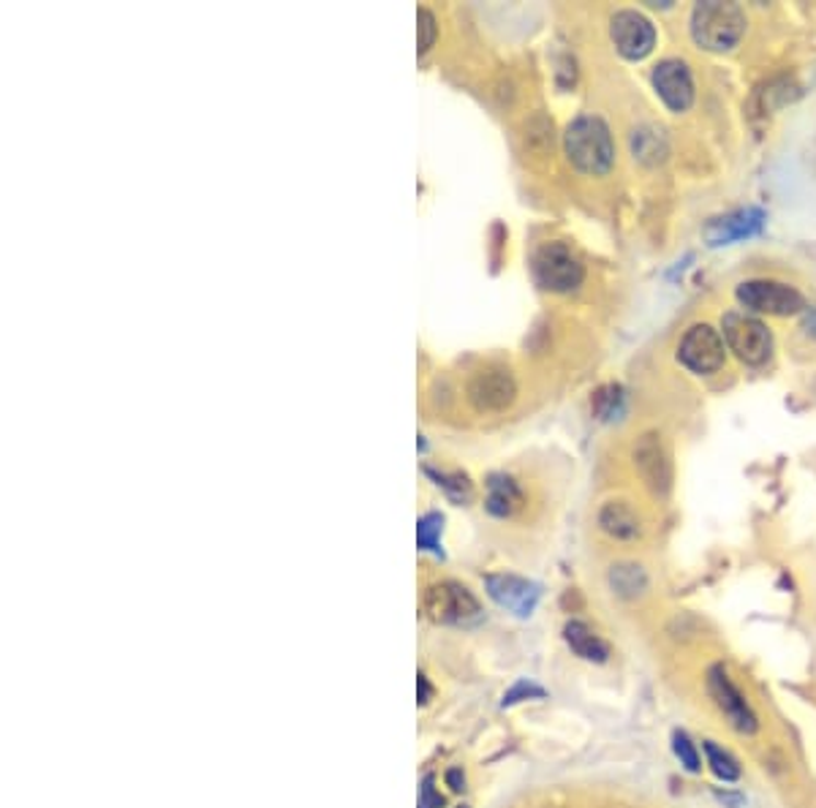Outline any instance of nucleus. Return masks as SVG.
Listing matches in <instances>:
<instances>
[{
	"mask_svg": "<svg viewBox=\"0 0 816 808\" xmlns=\"http://www.w3.org/2000/svg\"><path fill=\"white\" fill-rule=\"evenodd\" d=\"M563 148H567L569 161L585 175H607L613 169L615 144L610 128L599 117L583 115L569 122L563 133Z\"/></svg>",
	"mask_w": 816,
	"mask_h": 808,
	"instance_id": "nucleus-1",
	"label": "nucleus"
},
{
	"mask_svg": "<svg viewBox=\"0 0 816 808\" xmlns=\"http://www.w3.org/2000/svg\"><path fill=\"white\" fill-rule=\"evenodd\" d=\"M746 33V14L737 3H721V0H706L695 5L691 14V36L702 49L724 52L732 49Z\"/></svg>",
	"mask_w": 816,
	"mask_h": 808,
	"instance_id": "nucleus-2",
	"label": "nucleus"
},
{
	"mask_svg": "<svg viewBox=\"0 0 816 808\" xmlns=\"http://www.w3.org/2000/svg\"><path fill=\"white\" fill-rule=\"evenodd\" d=\"M708 694H711L715 711L724 716V722L735 729L737 735H751L759 733V716L751 707V702L746 700V694L737 689V683L732 681L730 670L724 665H713L706 676Z\"/></svg>",
	"mask_w": 816,
	"mask_h": 808,
	"instance_id": "nucleus-3",
	"label": "nucleus"
},
{
	"mask_svg": "<svg viewBox=\"0 0 816 808\" xmlns=\"http://www.w3.org/2000/svg\"><path fill=\"white\" fill-rule=\"evenodd\" d=\"M422 612L433 623H471L482 616V607L466 585L444 579L424 588Z\"/></svg>",
	"mask_w": 816,
	"mask_h": 808,
	"instance_id": "nucleus-4",
	"label": "nucleus"
},
{
	"mask_svg": "<svg viewBox=\"0 0 816 808\" xmlns=\"http://www.w3.org/2000/svg\"><path fill=\"white\" fill-rule=\"evenodd\" d=\"M534 276L547 292L567 294L583 283L585 270L578 256L563 243H547L534 256Z\"/></svg>",
	"mask_w": 816,
	"mask_h": 808,
	"instance_id": "nucleus-5",
	"label": "nucleus"
},
{
	"mask_svg": "<svg viewBox=\"0 0 816 808\" xmlns=\"http://www.w3.org/2000/svg\"><path fill=\"white\" fill-rule=\"evenodd\" d=\"M724 338L730 351H735L737 360L746 365H762L773 354V336L759 319L746 314L724 316Z\"/></svg>",
	"mask_w": 816,
	"mask_h": 808,
	"instance_id": "nucleus-6",
	"label": "nucleus"
},
{
	"mask_svg": "<svg viewBox=\"0 0 816 808\" xmlns=\"http://www.w3.org/2000/svg\"><path fill=\"white\" fill-rule=\"evenodd\" d=\"M468 403L477 411H504L514 403L517 395V384L510 367L488 365L471 376L466 387Z\"/></svg>",
	"mask_w": 816,
	"mask_h": 808,
	"instance_id": "nucleus-7",
	"label": "nucleus"
},
{
	"mask_svg": "<svg viewBox=\"0 0 816 808\" xmlns=\"http://www.w3.org/2000/svg\"><path fill=\"white\" fill-rule=\"evenodd\" d=\"M737 300L748 311L770 316H795L803 311V297L797 289L779 281H746L737 286Z\"/></svg>",
	"mask_w": 816,
	"mask_h": 808,
	"instance_id": "nucleus-8",
	"label": "nucleus"
},
{
	"mask_svg": "<svg viewBox=\"0 0 816 808\" xmlns=\"http://www.w3.org/2000/svg\"><path fill=\"white\" fill-rule=\"evenodd\" d=\"M634 466L653 495H667L673 488V462L658 433H645L634 447Z\"/></svg>",
	"mask_w": 816,
	"mask_h": 808,
	"instance_id": "nucleus-9",
	"label": "nucleus"
},
{
	"mask_svg": "<svg viewBox=\"0 0 816 808\" xmlns=\"http://www.w3.org/2000/svg\"><path fill=\"white\" fill-rule=\"evenodd\" d=\"M678 360L691 373H715L724 365V338L711 325H695L680 341Z\"/></svg>",
	"mask_w": 816,
	"mask_h": 808,
	"instance_id": "nucleus-10",
	"label": "nucleus"
},
{
	"mask_svg": "<svg viewBox=\"0 0 816 808\" xmlns=\"http://www.w3.org/2000/svg\"><path fill=\"white\" fill-rule=\"evenodd\" d=\"M610 33L618 52L629 60L648 58L656 47V31H653L651 20L637 14V11H618L613 16Z\"/></svg>",
	"mask_w": 816,
	"mask_h": 808,
	"instance_id": "nucleus-11",
	"label": "nucleus"
},
{
	"mask_svg": "<svg viewBox=\"0 0 816 808\" xmlns=\"http://www.w3.org/2000/svg\"><path fill=\"white\" fill-rule=\"evenodd\" d=\"M653 87L673 113H686L695 104V80L684 60H662L653 69Z\"/></svg>",
	"mask_w": 816,
	"mask_h": 808,
	"instance_id": "nucleus-12",
	"label": "nucleus"
},
{
	"mask_svg": "<svg viewBox=\"0 0 816 808\" xmlns=\"http://www.w3.org/2000/svg\"><path fill=\"white\" fill-rule=\"evenodd\" d=\"M488 594L496 605L514 612L520 618H528L539 601V585L517 575H488L485 577Z\"/></svg>",
	"mask_w": 816,
	"mask_h": 808,
	"instance_id": "nucleus-13",
	"label": "nucleus"
},
{
	"mask_svg": "<svg viewBox=\"0 0 816 808\" xmlns=\"http://www.w3.org/2000/svg\"><path fill=\"white\" fill-rule=\"evenodd\" d=\"M563 640H567L572 654L580 656V659L596 661V665H605V661L610 659V645H607L588 623L569 621L567 627H563Z\"/></svg>",
	"mask_w": 816,
	"mask_h": 808,
	"instance_id": "nucleus-14",
	"label": "nucleus"
},
{
	"mask_svg": "<svg viewBox=\"0 0 816 808\" xmlns=\"http://www.w3.org/2000/svg\"><path fill=\"white\" fill-rule=\"evenodd\" d=\"M599 526L607 537L620 539V542H631L642 534L640 517L626 501H607L599 510Z\"/></svg>",
	"mask_w": 816,
	"mask_h": 808,
	"instance_id": "nucleus-15",
	"label": "nucleus"
},
{
	"mask_svg": "<svg viewBox=\"0 0 816 808\" xmlns=\"http://www.w3.org/2000/svg\"><path fill=\"white\" fill-rule=\"evenodd\" d=\"M759 226H762V215L757 210H741V213L713 221L706 234L711 245H726L741 237H751V234L759 232Z\"/></svg>",
	"mask_w": 816,
	"mask_h": 808,
	"instance_id": "nucleus-16",
	"label": "nucleus"
},
{
	"mask_svg": "<svg viewBox=\"0 0 816 808\" xmlns=\"http://www.w3.org/2000/svg\"><path fill=\"white\" fill-rule=\"evenodd\" d=\"M485 506H488L490 515L496 517H512L514 512L523 506V490L517 488L512 477H504V473H493L488 479V499H485Z\"/></svg>",
	"mask_w": 816,
	"mask_h": 808,
	"instance_id": "nucleus-17",
	"label": "nucleus"
},
{
	"mask_svg": "<svg viewBox=\"0 0 816 808\" xmlns=\"http://www.w3.org/2000/svg\"><path fill=\"white\" fill-rule=\"evenodd\" d=\"M610 585L615 594L623 596V599H637V596L645 594L648 575L637 564H615L610 570Z\"/></svg>",
	"mask_w": 816,
	"mask_h": 808,
	"instance_id": "nucleus-18",
	"label": "nucleus"
},
{
	"mask_svg": "<svg viewBox=\"0 0 816 808\" xmlns=\"http://www.w3.org/2000/svg\"><path fill=\"white\" fill-rule=\"evenodd\" d=\"M702 751H706V762L715 778H721L724 784H735L737 778H741V765H737V760L730 751L715 746L713 740H706V743H702Z\"/></svg>",
	"mask_w": 816,
	"mask_h": 808,
	"instance_id": "nucleus-19",
	"label": "nucleus"
},
{
	"mask_svg": "<svg viewBox=\"0 0 816 808\" xmlns=\"http://www.w3.org/2000/svg\"><path fill=\"white\" fill-rule=\"evenodd\" d=\"M623 389L618 387V384H607V387L596 389L594 398H591V406H594V414L599 417V420H615V417L623 411Z\"/></svg>",
	"mask_w": 816,
	"mask_h": 808,
	"instance_id": "nucleus-20",
	"label": "nucleus"
},
{
	"mask_svg": "<svg viewBox=\"0 0 816 808\" xmlns=\"http://www.w3.org/2000/svg\"><path fill=\"white\" fill-rule=\"evenodd\" d=\"M441 531H444V517L428 512L424 517H419L417 523V542L419 550H430V553L441 555Z\"/></svg>",
	"mask_w": 816,
	"mask_h": 808,
	"instance_id": "nucleus-21",
	"label": "nucleus"
},
{
	"mask_svg": "<svg viewBox=\"0 0 816 808\" xmlns=\"http://www.w3.org/2000/svg\"><path fill=\"white\" fill-rule=\"evenodd\" d=\"M430 477L435 479V484H439L441 490H444L446 495H450L455 504H468L474 495V488L471 482H468V477H463V473H444V471H433V468H428Z\"/></svg>",
	"mask_w": 816,
	"mask_h": 808,
	"instance_id": "nucleus-22",
	"label": "nucleus"
},
{
	"mask_svg": "<svg viewBox=\"0 0 816 808\" xmlns=\"http://www.w3.org/2000/svg\"><path fill=\"white\" fill-rule=\"evenodd\" d=\"M673 751L686 771L689 773L702 771V757H700V751H697V743L684 733V729H675L673 733Z\"/></svg>",
	"mask_w": 816,
	"mask_h": 808,
	"instance_id": "nucleus-23",
	"label": "nucleus"
},
{
	"mask_svg": "<svg viewBox=\"0 0 816 808\" xmlns=\"http://www.w3.org/2000/svg\"><path fill=\"white\" fill-rule=\"evenodd\" d=\"M417 22H419V52H428V49L433 47V42H435V33H439V27H435L433 11L419 9L417 11Z\"/></svg>",
	"mask_w": 816,
	"mask_h": 808,
	"instance_id": "nucleus-24",
	"label": "nucleus"
},
{
	"mask_svg": "<svg viewBox=\"0 0 816 808\" xmlns=\"http://www.w3.org/2000/svg\"><path fill=\"white\" fill-rule=\"evenodd\" d=\"M528 696H545V689H539L536 683H531V681H517L510 689V692L504 694V702H501V705L510 707V705H514V702L528 700Z\"/></svg>",
	"mask_w": 816,
	"mask_h": 808,
	"instance_id": "nucleus-25",
	"label": "nucleus"
},
{
	"mask_svg": "<svg viewBox=\"0 0 816 808\" xmlns=\"http://www.w3.org/2000/svg\"><path fill=\"white\" fill-rule=\"evenodd\" d=\"M419 808H444V795L435 793L433 776H424L422 787H419Z\"/></svg>",
	"mask_w": 816,
	"mask_h": 808,
	"instance_id": "nucleus-26",
	"label": "nucleus"
},
{
	"mask_svg": "<svg viewBox=\"0 0 816 808\" xmlns=\"http://www.w3.org/2000/svg\"><path fill=\"white\" fill-rule=\"evenodd\" d=\"M444 778H446V784L455 789V793H463V789H466V773H463L461 768H450Z\"/></svg>",
	"mask_w": 816,
	"mask_h": 808,
	"instance_id": "nucleus-27",
	"label": "nucleus"
},
{
	"mask_svg": "<svg viewBox=\"0 0 816 808\" xmlns=\"http://www.w3.org/2000/svg\"><path fill=\"white\" fill-rule=\"evenodd\" d=\"M417 692H419V702H422V705H424V702H428V700H430V696H433V689H430L428 678H424V676H419Z\"/></svg>",
	"mask_w": 816,
	"mask_h": 808,
	"instance_id": "nucleus-28",
	"label": "nucleus"
},
{
	"mask_svg": "<svg viewBox=\"0 0 816 808\" xmlns=\"http://www.w3.org/2000/svg\"><path fill=\"white\" fill-rule=\"evenodd\" d=\"M461 808H468V806H461Z\"/></svg>",
	"mask_w": 816,
	"mask_h": 808,
	"instance_id": "nucleus-29",
	"label": "nucleus"
}]
</instances>
